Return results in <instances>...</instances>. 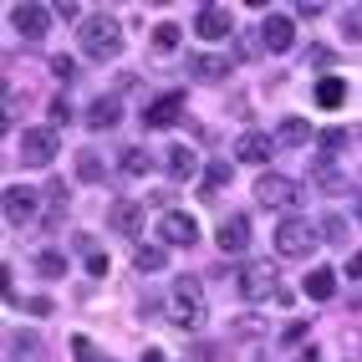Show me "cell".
<instances>
[{
  "mask_svg": "<svg viewBox=\"0 0 362 362\" xmlns=\"http://www.w3.org/2000/svg\"><path fill=\"white\" fill-rule=\"evenodd\" d=\"M271 148H276V143L265 138V133H240L235 158H240V163H265V158H271Z\"/></svg>",
  "mask_w": 362,
  "mask_h": 362,
  "instance_id": "17",
  "label": "cell"
},
{
  "mask_svg": "<svg viewBox=\"0 0 362 362\" xmlns=\"http://www.w3.org/2000/svg\"><path fill=\"white\" fill-rule=\"evenodd\" d=\"M123 174H133V179L153 174V153H143V148H128V153H123Z\"/></svg>",
  "mask_w": 362,
  "mask_h": 362,
  "instance_id": "26",
  "label": "cell"
},
{
  "mask_svg": "<svg viewBox=\"0 0 362 362\" xmlns=\"http://www.w3.org/2000/svg\"><path fill=\"white\" fill-rule=\"evenodd\" d=\"M332 291H337V276L317 265V271L306 276V296H311V301H332Z\"/></svg>",
  "mask_w": 362,
  "mask_h": 362,
  "instance_id": "22",
  "label": "cell"
},
{
  "mask_svg": "<svg viewBox=\"0 0 362 362\" xmlns=\"http://www.w3.org/2000/svg\"><path fill=\"white\" fill-rule=\"evenodd\" d=\"M276 138H281V143H291V148H301V143H311L317 133H311V123H306V117H286V123L276 128Z\"/></svg>",
  "mask_w": 362,
  "mask_h": 362,
  "instance_id": "20",
  "label": "cell"
},
{
  "mask_svg": "<svg viewBox=\"0 0 362 362\" xmlns=\"http://www.w3.org/2000/svg\"><path fill=\"white\" fill-rule=\"evenodd\" d=\"M168 322H174V327H184V332H199L204 327V301L199 296H168Z\"/></svg>",
  "mask_w": 362,
  "mask_h": 362,
  "instance_id": "10",
  "label": "cell"
},
{
  "mask_svg": "<svg viewBox=\"0 0 362 362\" xmlns=\"http://www.w3.org/2000/svg\"><path fill=\"white\" fill-rule=\"evenodd\" d=\"M168 174H174L179 184H184V179H194V153H189L184 143H174V148H168Z\"/></svg>",
  "mask_w": 362,
  "mask_h": 362,
  "instance_id": "23",
  "label": "cell"
},
{
  "mask_svg": "<svg viewBox=\"0 0 362 362\" xmlns=\"http://www.w3.org/2000/svg\"><path fill=\"white\" fill-rule=\"evenodd\" d=\"M204 184H209V189H220V184H230V163H225V158H214V163L204 168Z\"/></svg>",
  "mask_w": 362,
  "mask_h": 362,
  "instance_id": "31",
  "label": "cell"
},
{
  "mask_svg": "<svg viewBox=\"0 0 362 362\" xmlns=\"http://www.w3.org/2000/svg\"><path fill=\"white\" fill-rule=\"evenodd\" d=\"M342 235H347V225H342V220L332 214V220H327V240H342Z\"/></svg>",
  "mask_w": 362,
  "mask_h": 362,
  "instance_id": "40",
  "label": "cell"
},
{
  "mask_svg": "<svg viewBox=\"0 0 362 362\" xmlns=\"http://www.w3.org/2000/svg\"><path fill=\"white\" fill-rule=\"evenodd\" d=\"M194 31H199L204 41H225V36L235 31V11H225V6H204V11L194 16Z\"/></svg>",
  "mask_w": 362,
  "mask_h": 362,
  "instance_id": "8",
  "label": "cell"
},
{
  "mask_svg": "<svg viewBox=\"0 0 362 362\" xmlns=\"http://www.w3.org/2000/svg\"><path fill=\"white\" fill-rule=\"evenodd\" d=\"M71 357H77V362H98L103 352L92 347V337H71Z\"/></svg>",
  "mask_w": 362,
  "mask_h": 362,
  "instance_id": "32",
  "label": "cell"
},
{
  "mask_svg": "<svg viewBox=\"0 0 362 362\" xmlns=\"http://www.w3.org/2000/svg\"><path fill=\"white\" fill-rule=\"evenodd\" d=\"M306 57H311V66H317V71H327V66L337 62V57L327 52V46H311V52H306Z\"/></svg>",
  "mask_w": 362,
  "mask_h": 362,
  "instance_id": "37",
  "label": "cell"
},
{
  "mask_svg": "<svg viewBox=\"0 0 362 362\" xmlns=\"http://www.w3.org/2000/svg\"><path fill=\"white\" fill-rule=\"evenodd\" d=\"M98 362H112V357H98Z\"/></svg>",
  "mask_w": 362,
  "mask_h": 362,
  "instance_id": "46",
  "label": "cell"
},
{
  "mask_svg": "<svg viewBox=\"0 0 362 362\" xmlns=\"http://www.w3.org/2000/svg\"><path fill=\"white\" fill-rule=\"evenodd\" d=\"M179 41H184V31L174 26V21L153 26V52H158V57H174V52H179Z\"/></svg>",
  "mask_w": 362,
  "mask_h": 362,
  "instance_id": "21",
  "label": "cell"
},
{
  "mask_svg": "<svg viewBox=\"0 0 362 362\" xmlns=\"http://www.w3.org/2000/svg\"><path fill=\"white\" fill-rule=\"evenodd\" d=\"M52 77L71 82V77H77V62H71V57H52Z\"/></svg>",
  "mask_w": 362,
  "mask_h": 362,
  "instance_id": "34",
  "label": "cell"
},
{
  "mask_svg": "<svg viewBox=\"0 0 362 362\" xmlns=\"http://www.w3.org/2000/svg\"><path fill=\"white\" fill-rule=\"evenodd\" d=\"M62 123H71V103L66 98H52V128H62Z\"/></svg>",
  "mask_w": 362,
  "mask_h": 362,
  "instance_id": "35",
  "label": "cell"
},
{
  "mask_svg": "<svg viewBox=\"0 0 362 362\" xmlns=\"http://www.w3.org/2000/svg\"><path fill=\"white\" fill-rule=\"evenodd\" d=\"M21 306L36 311V317H52V301H46V296H31V301H21Z\"/></svg>",
  "mask_w": 362,
  "mask_h": 362,
  "instance_id": "39",
  "label": "cell"
},
{
  "mask_svg": "<svg viewBox=\"0 0 362 362\" xmlns=\"http://www.w3.org/2000/svg\"><path fill=\"white\" fill-rule=\"evenodd\" d=\"M36 271H41L46 281H62V276H66V255H62V250H41V255H36Z\"/></svg>",
  "mask_w": 362,
  "mask_h": 362,
  "instance_id": "25",
  "label": "cell"
},
{
  "mask_svg": "<svg viewBox=\"0 0 362 362\" xmlns=\"http://www.w3.org/2000/svg\"><path fill=\"white\" fill-rule=\"evenodd\" d=\"M317 184L327 189V194H342V189H347V179H342L337 163H317Z\"/></svg>",
  "mask_w": 362,
  "mask_h": 362,
  "instance_id": "27",
  "label": "cell"
},
{
  "mask_svg": "<svg viewBox=\"0 0 362 362\" xmlns=\"http://www.w3.org/2000/svg\"><path fill=\"white\" fill-rule=\"evenodd\" d=\"M271 327H265V317H235L230 322V337H265Z\"/></svg>",
  "mask_w": 362,
  "mask_h": 362,
  "instance_id": "30",
  "label": "cell"
},
{
  "mask_svg": "<svg viewBox=\"0 0 362 362\" xmlns=\"http://www.w3.org/2000/svg\"><path fill=\"white\" fill-rule=\"evenodd\" d=\"M240 57H220V52H204V57H189V71H194V82H225L235 71Z\"/></svg>",
  "mask_w": 362,
  "mask_h": 362,
  "instance_id": "11",
  "label": "cell"
},
{
  "mask_svg": "<svg viewBox=\"0 0 362 362\" xmlns=\"http://www.w3.org/2000/svg\"><path fill=\"white\" fill-rule=\"evenodd\" d=\"M301 362H317V352H306V357H301Z\"/></svg>",
  "mask_w": 362,
  "mask_h": 362,
  "instance_id": "43",
  "label": "cell"
},
{
  "mask_svg": "<svg viewBox=\"0 0 362 362\" xmlns=\"http://www.w3.org/2000/svg\"><path fill=\"white\" fill-rule=\"evenodd\" d=\"M347 276H352V281H362V250H357V255L347 260Z\"/></svg>",
  "mask_w": 362,
  "mask_h": 362,
  "instance_id": "41",
  "label": "cell"
},
{
  "mask_svg": "<svg viewBox=\"0 0 362 362\" xmlns=\"http://www.w3.org/2000/svg\"><path fill=\"white\" fill-rule=\"evenodd\" d=\"M52 16L57 11H46V6H11V26L26 41H41L46 31H52Z\"/></svg>",
  "mask_w": 362,
  "mask_h": 362,
  "instance_id": "6",
  "label": "cell"
},
{
  "mask_svg": "<svg viewBox=\"0 0 362 362\" xmlns=\"http://www.w3.org/2000/svg\"><path fill=\"white\" fill-rule=\"evenodd\" d=\"M357 220H362V204H357Z\"/></svg>",
  "mask_w": 362,
  "mask_h": 362,
  "instance_id": "44",
  "label": "cell"
},
{
  "mask_svg": "<svg viewBox=\"0 0 362 362\" xmlns=\"http://www.w3.org/2000/svg\"><path fill=\"white\" fill-rule=\"evenodd\" d=\"M342 36H347V41H362V6H352V11L342 16Z\"/></svg>",
  "mask_w": 362,
  "mask_h": 362,
  "instance_id": "33",
  "label": "cell"
},
{
  "mask_svg": "<svg viewBox=\"0 0 362 362\" xmlns=\"http://www.w3.org/2000/svg\"><path fill=\"white\" fill-rule=\"evenodd\" d=\"M179 117H184V98H179V92H163L158 103H148V112H143V123H148V128H174Z\"/></svg>",
  "mask_w": 362,
  "mask_h": 362,
  "instance_id": "12",
  "label": "cell"
},
{
  "mask_svg": "<svg viewBox=\"0 0 362 362\" xmlns=\"http://www.w3.org/2000/svg\"><path fill=\"white\" fill-rule=\"evenodd\" d=\"M214 240H220V250H225V255H240V250L250 245V220H245V214H230Z\"/></svg>",
  "mask_w": 362,
  "mask_h": 362,
  "instance_id": "14",
  "label": "cell"
},
{
  "mask_svg": "<svg viewBox=\"0 0 362 362\" xmlns=\"http://www.w3.org/2000/svg\"><path fill=\"white\" fill-rule=\"evenodd\" d=\"M260 41L271 46V52H286V46L296 41V31H291V16H265V26H260Z\"/></svg>",
  "mask_w": 362,
  "mask_h": 362,
  "instance_id": "16",
  "label": "cell"
},
{
  "mask_svg": "<svg viewBox=\"0 0 362 362\" xmlns=\"http://www.w3.org/2000/svg\"><path fill=\"white\" fill-rule=\"evenodd\" d=\"M112 230H117V235H128V240H138V235H143V204L117 199V204H112Z\"/></svg>",
  "mask_w": 362,
  "mask_h": 362,
  "instance_id": "15",
  "label": "cell"
},
{
  "mask_svg": "<svg viewBox=\"0 0 362 362\" xmlns=\"http://www.w3.org/2000/svg\"><path fill=\"white\" fill-rule=\"evenodd\" d=\"M255 204H265V209H296L301 204V184L286 179V174H260L255 179Z\"/></svg>",
  "mask_w": 362,
  "mask_h": 362,
  "instance_id": "4",
  "label": "cell"
},
{
  "mask_svg": "<svg viewBox=\"0 0 362 362\" xmlns=\"http://www.w3.org/2000/svg\"><path fill=\"white\" fill-rule=\"evenodd\" d=\"M6 362H21V357H6Z\"/></svg>",
  "mask_w": 362,
  "mask_h": 362,
  "instance_id": "45",
  "label": "cell"
},
{
  "mask_svg": "<svg viewBox=\"0 0 362 362\" xmlns=\"http://www.w3.org/2000/svg\"><path fill=\"white\" fill-rule=\"evenodd\" d=\"M158 235H163V245H194V240H199V225H194V214L168 209L163 220H158Z\"/></svg>",
  "mask_w": 362,
  "mask_h": 362,
  "instance_id": "7",
  "label": "cell"
},
{
  "mask_svg": "<svg viewBox=\"0 0 362 362\" xmlns=\"http://www.w3.org/2000/svg\"><path fill=\"white\" fill-rule=\"evenodd\" d=\"M143 362H163V352H158V347H148V352H143Z\"/></svg>",
  "mask_w": 362,
  "mask_h": 362,
  "instance_id": "42",
  "label": "cell"
},
{
  "mask_svg": "<svg viewBox=\"0 0 362 362\" xmlns=\"http://www.w3.org/2000/svg\"><path fill=\"white\" fill-rule=\"evenodd\" d=\"M77 250H87V276H107V255L92 245L87 235H77Z\"/></svg>",
  "mask_w": 362,
  "mask_h": 362,
  "instance_id": "28",
  "label": "cell"
},
{
  "mask_svg": "<svg viewBox=\"0 0 362 362\" xmlns=\"http://www.w3.org/2000/svg\"><path fill=\"white\" fill-rule=\"evenodd\" d=\"M317 138H322V148H332V153L347 143V133H342V128H327V133H317Z\"/></svg>",
  "mask_w": 362,
  "mask_h": 362,
  "instance_id": "36",
  "label": "cell"
},
{
  "mask_svg": "<svg viewBox=\"0 0 362 362\" xmlns=\"http://www.w3.org/2000/svg\"><path fill=\"white\" fill-rule=\"evenodd\" d=\"M66 220V184L57 179L52 189H46V214H41V230H57Z\"/></svg>",
  "mask_w": 362,
  "mask_h": 362,
  "instance_id": "18",
  "label": "cell"
},
{
  "mask_svg": "<svg viewBox=\"0 0 362 362\" xmlns=\"http://www.w3.org/2000/svg\"><path fill=\"white\" fill-rule=\"evenodd\" d=\"M342 103H347V82H342V77H322V82H317V107L337 112Z\"/></svg>",
  "mask_w": 362,
  "mask_h": 362,
  "instance_id": "19",
  "label": "cell"
},
{
  "mask_svg": "<svg viewBox=\"0 0 362 362\" xmlns=\"http://www.w3.org/2000/svg\"><path fill=\"white\" fill-rule=\"evenodd\" d=\"M133 265H138L143 276H153V271H163V265H168V255H163L158 245H138V250H133Z\"/></svg>",
  "mask_w": 362,
  "mask_h": 362,
  "instance_id": "24",
  "label": "cell"
},
{
  "mask_svg": "<svg viewBox=\"0 0 362 362\" xmlns=\"http://www.w3.org/2000/svg\"><path fill=\"white\" fill-rule=\"evenodd\" d=\"M62 153V138H57V128H26V143H21V158H26L31 168H46Z\"/></svg>",
  "mask_w": 362,
  "mask_h": 362,
  "instance_id": "5",
  "label": "cell"
},
{
  "mask_svg": "<svg viewBox=\"0 0 362 362\" xmlns=\"http://www.w3.org/2000/svg\"><path fill=\"white\" fill-rule=\"evenodd\" d=\"M174 296H199V281L194 276H179L174 281Z\"/></svg>",
  "mask_w": 362,
  "mask_h": 362,
  "instance_id": "38",
  "label": "cell"
},
{
  "mask_svg": "<svg viewBox=\"0 0 362 362\" xmlns=\"http://www.w3.org/2000/svg\"><path fill=\"white\" fill-rule=\"evenodd\" d=\"M36 209H41V204H36V189H26V184H11V189H6V220H11V225H31Z\"/></svg>",
  "mask_w": 362,
  "mask_h": 362,
  "instance_id": "9",
  "label": "cell"
},
{
  "mask_svg": "<svg viewBox=\"0 0 362 362\" xmlns=\"http://www.w3.org/2000/svg\"><path fill=\"white\" fill-rule=\"evenodd\" d=\"M107 174V168H103V158L98 153H77V179H87V184H98Z\"/></svg>",
  "mask_w": 362,
  "mask_h": 362,
  "instance_id": "29",
  "label": "cell"
},
{
  "mask_svg": "<svg viewBox=\"0 0 362 362\" xmlns=\"http://www.w3.org/2000/svg\"><path fill=\"white\" fill-rule=\"evenodd\" d=\"M117 123H123V103H117L112 92L87 107V128H92V133H107V128H117Z\"/></svg>",
  "mask_w": 362,
  "mask_h": 362,
  "instance_id": "13",
  "label": "cell"
},
{
  "mask_svg": "<svg viewBox=\"0 0 362 362\" xmlns=\"http://www.w3.org/2000/svg\"><path fill=\"white\" fill-rule=\"evenodd\" d=\"M82 52L98 57V62H112L123 52V26H117L112 16H87L82 21Z\"/></svg>",
  "mask_w": 362,
  "mask_h": 362,
  "instance_id": "2",
  "label": "cell"
},
{
  "mask_svg": "<svg viewBox=\"0 0 362 362\" xmlns=\"http://www.w3.org/2000/svg\"><path fill=\"white\" fill-rule=\"evenodd\" d=\"M240 296L245 301H291L281 276H276V260H250L245 271H240Z\"/></svg>",
  "mask_w": 362,
  "mask_h": 362,
  "instance_id": "1",
  "label": "cell"
},
{
  "mask_svg": "<svg viewBox=\"0 0 362 362\" xmlns=\"http://www.w3.org/2000/svg\"><path fill=\"white\" fill-rule=\"evenodd\" d=\"M317 220H301V214H291V220H281L276 225V255H286V260H301V255H311L317 250Z\"/></svg>",
  "mask_w": 362,
  "mask_h": 362,
  "instance_id": "3",
  "label": "cell"
}]
</instances>
